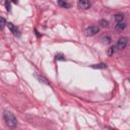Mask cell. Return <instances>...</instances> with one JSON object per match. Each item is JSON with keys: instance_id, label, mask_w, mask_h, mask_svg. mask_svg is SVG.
<instances>
[{"instance_id": "cell-1", "label": "cell", "mask_w": 130, "mask_h": 130, "mask_svg": "<svg viewBox=\"0 0 130 130\" xmlns=\"http://www.w3.org/2000/svg\"><path fill=\"white\" fill-rule=\"evenodd\" d=\"M3 118H4V121L6 123V125L10 128H15L17 126V120L15 118V116L9 112V111H4V114H3Z\"/></svg>"}, {"instance_id": "cell-2", "label": "cell", "mask_w": 130, "mask_h": 130, "mask_svg": "<svg viewBox=\"0 0 130 130\" xmlns=\"http://www.w3.org/2000/svg\"><path fill=\"white\" fill-rule=\"evenodd\" d=\"M100 31V28L98 26H94V25H91V26H88L86 29H85V34L86 36H94L95 34H98Z\"/></svg>"}, {"instance_id": "cell-3", "label": "cell", "mask_w": 130, "mask_h": 130, "mask_svg": "<svg viewBox=\"0 0 130 130\" xmlns=\"http://www.w3.org/2000/svg\"><path fill=\"white\" fill-rule=\"evenodd\" d=\"M127 39L126 38H124V37H122V38H120L119 40H118V43H117V48L119 49V50H123V49H125V47L127 46Z\"/></svg>"}, {"instance_id": "cell-4", "label": "cell", "mask_w": 130, "mask_h": 130, "mask_svg": "<svg viewBox=\"0 0 130 130\" xmlns=\"http://www.w3.org/2000/svg\"><path fill=\"white\" fill-rule=\"evenodd\" d=\"M77 5L81 9H87V8L90 7V3L88 1H86V0H79L78 3H77Z\"/></svg>"}, {"instance_id": "cell-5", "label": "cell", "mask_w": 130, "mask_h": 130, "mask_svg": "<svg viewBox=\"0 0 130 130\" xmlns=\"http://www.w3.org/2000/svg\"><path fill=\"white\" fill-rule=\"evenodd\" d=\"M6 25L8 26V28L11 30V32H12L13 35H15V36H16V35H17V36L19 35V31H18L17 27H16V26H15L13 23H11V22H8V23H6Z\"/></svg>"}, {"instance_id": "cell-6", "label": "cell", "mask_w": 130, "mask_h": 130, "mask_svg": "<svg viewBox=\"0 0 130 130\" xmlns=\"http://www.w3.org/2000/svg\"><path fill=\"white\" fill-rule=\"evenodd\" d=\"M126 27V23L125 22H118L116 24V29L117 30H123Z\"/></svg>"}, {"instance_id": "cell-7", "label": "cell", "mask_w": 130, "mask_h": 130, "mask_svg": "<svg viewBox=\"0 0 130 130\" xmlns=\"http://www.w3.org/2000/svg\"><path fill=\"white\" fill-rule=\"evenodd\" d=\"M92 68H96V69H105L107 68V65L105 63H99V64H94V65H91Z\"/></svg>"}, {"instance_id": "cell-8", "label": "cell", "mask_w": 130, "mask_h": 130, "mask_svg": "<svg viewBox=\"0 0 130 130\" xmlns=\"http://www.w3.org/2000/svg\"><path fill=\"white\" fill-rule=\"evenodd\" d=\"M123 19H124V14H122V13H117V14L115 15V20H116L117 22H122Z\"/></svg>"}, {"instance_id": "cell-9", "label": "cell", "mask_w": 130, "mask_h": 130, "mask_svg": "<svg viewBox=\"0 0 130 130\" xmlns=\"http://www.w3.org/2000/svg\"><path fill=\"white\" fill-rule=\"evenodd\" d=\"M100 25L102 27H108L109 26V22L106 20V19H101L100 20Z\"/></svg>"}, {"instance_id": "cell-10", "label": "cell", "mask_w": 130, "mask_h": 130, "mask_svg": "<svg viewBox=\"0 0 130 130\" xmlns=\"http://www.w3.org/2000/svg\"><path fill=\"white\" fill-rule=\"evenodd\" d=\"M58 4L60 5V6H62V7H64V8H68L69 7V4L67 3V2H64V1H58Z\"/></svg>"}, {"instance_id": "cell-11", "label": "cell", "mask_w": 130, "mask_h": 130, "mask_svg": "<svg viewBox=\"0 0 130 130\" xmlns=\"http://www.w3.org/2000/svg\"><path fill=\"white\" fill-rule=\"evenodd\" d=\"M114 53H115V47L112 46V47H110L109 50H108V55H109V56H112Z\"/></svg>"}, {"instance_id": "cell-12", "label": "cell", "mask_w": 130, "mask_h": 130, "mask_svg": "<svg viewBox=\"0 0 130 130\" xmlns=\"http://www.w3.org/2000/svg\"><path fill=\"white\" fill-rule=\"evenodd\" d=\"M6 25V20L3 17H0V28H3Z\"/></svg>"}, {"instance_id": "cell-13", "label": "cell", "mask_w": 130, "mask_h": 130, "mask_svg": "<svg viewBox=\"0 0 130 130\" xmlns=\"http://www.w3.org/2000/svg\"><path fill=\"white\" fill-rule=\"evenodd\" d=\"M37 78H38V79H39L40 81L42 80V82H45V83H47V84H49V82L47 81V79H45L44 77H42V76H39V75H37Z\"/></svg>"}, {"instance_id": "cell-14", "label": "cell", "mask_w": 130, "mask_h": 130, "mask_svg": "<svg viewBox=\"0 0 130 130\" xmlns=\"http://www.w3.org/2000/svg\"><path fill=\"white\" fill-rule=\"evenodd\" d=\"M103 41H104V43L109 44V43H111V38L110 37H105V38H103Z\"/></svg>"}, {"instance_id": "cell-15", "label": "cell", "mask_w": 130, "mask_h": 130, "mask_svg": "<svg viewBox=\"0 0 130 130\" xmlns=\"http://www.w3.org/2000/svg\"><path fill=\"white\" fill-rule=\"evenodd\" d=\"M56 59L57 60H65V57L62 54H58V55H56Z\"/></svg>"}, {"instance_id": "cell-16", "label": "cell", "mask_w": 130, "mask_h": 130, "mask_svg": "<svg viewBox=\"0 0 130 130\" xmlns=\"http://www.w3.org/2000/svg\"><path fill=\"white\" fill-rule=\"evenodd\" d=\"M5 6H6V9L8 11H10V3L9 2H5Z\"/></svg>"}]
</instances>
